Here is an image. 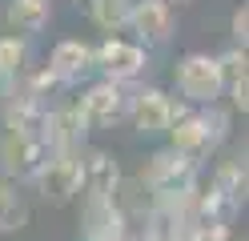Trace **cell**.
Here are the masks:
<instances>
[{
    "label": "cell",
    "mask_w": 249,
    "mask_h": 241,
    "mask_svg": "<svg viewBox=\"0 0 249 241\" xmlns=\"http://www.w3.org/2000/svg\"><path fill=\"white\" fill-rule=\"evenodd\" d=\"M173 85L181 93L185 105H217L225 96V85H221V73H217V60L209 53H185L173 69Z\"/></svg>",
    "instance_id": "6da1fadb"
},
{
    "label": "cell",
    "mask_w": 249,
    "mask_h": 241,
    "mask_svg": "<svg viewBox=\"0 0 249 241\" xmlns=\"http://www.w3.org/2000/svg\"><path fill=\"white\" fill-rule=\"evenodd\" d=\"M141 185H145L149 197H181V193L197 189V165L165 145V149H157L149 157V165L141 173Z\"/></svg>",
    "instance_id": "7a4b0ae2"
},
{
    "label": "cell",
    "mask_w": 249,
    "mask_h": 241,
    "mask_svg": "<svg viewBox=\"0 0 249 241\" xmlns=\"http://www.w3.org/2000/svg\"><path fill=\"white\" fill-rule=\"evenodd\" d=\"M129 89L117 85V80H97V85H89L81 96H76V117H81V125L89 129H113L117 121L129 117Z\"/></svg>",
    "instance_id": "3957f363"
},
{
    "label": "cell",
    "mask_w": 249,
    "mask_h": 241,
    "mask_svg": "<svg viewBox=\"0 0 249 241\" xmlns=\"http://www.w3.org/2000/svg\"><path fill=\"white\" fill-rule=\"evenodd\" d=\"M92 69L101 73V80H117V85H129L149 69V53L137 40L124 37H105L92 48Z\"/></svg>",
    "instance_id": "277c9868"
},
{
    "label": "cell",
    "mask_w": 249,
    "mask_h": 241,
    "mask_svg": "<svg viewBox=\"0 0 249 241\" xmlns=\"http://www.w3.org/2000/svg\"><path fill=\"white\" fill-rule=\"evenodd\" d=\"M185 109H189V105L173 101L165 89H137V93L129 96V121H133V129H137L141 137H161V133H169V125H173Z\"/></svg>",
    "instance_id": "5b68a950"
},
{
    "label": "cell",
    "mask_w": 249,
    "mask_h": 241,
    "mask_svg": "<svg viewBox=\"0 0 249 241\" xmlns=\"http://www.w3.org/2000/svg\"><path fill=\"white\" fill-rule=\"evenodd\" d=\"M33 185L36 193L49 205H69L81 197V153H60L49 157L44 165L33 173Z\"/></svg>",
    "instance_id": "8992f818"
},
{
    "label": "cell",
    "mask_w": 249,
    "mask_h": 241,
    "mask_svg": "<svg viewBox=\"0 0 249 241\" xmlns=\"http://www.w3.org/2000/svg\"><path fill=\"white\" fill-rule=\"evenodd\" d=\"M49 161V149L40 141L17 133V129L0 125V177H12V181H33V173Z\"/></svg>",
    "instance_id": "52a82bcc"
},
{
    "label": "cell",
    "mask_w": 249,
    "mask_h": 241,
    "mask_svg": "<svg viewBox=\"0 0 249 241\" xmlns=\"http://www.w3.org/2000/svg\"><path fill=\"white\" fill-rule=\"evenodd\" d=\"M124 28L137 32V44L141 48L165 44V40H173V32H177V12H173V4H165V0H133L129 24Z\"/></svg>",
    "instance_id": "ba28073f"
},
{
    "label": "cell",
    "mask_w": 249,
    "mask_h": 241,
    "mask_svg": "<svg viewBox=\"0 0 249 241\" xmlns=\"http://www.w3.org/2000/svg\"><path fill=\"white\" fill-rule=\"evenodd\" d=\"M169 149L181 153V157H189L193 165H197V161H205L209 153H217V145L209 141V129H205V121H201V112L185 109L181 117L169 125Z\"/></svg>",
    "instance_id": "9c48e42d"
},
{
    "label": "cell",
    "mask_w": 249,
    "mask_h": 241,
    "mask_svg": "<svg viewBox=\"0 0 249 241\" xmlns=\"http://www.w3.org/2000/svg\"><path fill=\"white\" fill-rule=\"evenodd\" d=\"M49 73L60 80V85H76L89 69H92V44H85L81 37H65V40H56L53 44V53H49Z\"/></svg>",
    "instance_id": "30bf717a"
},
{
    "label": "cell",
    "mask_w": 249,
    "mask_h": 241,
    "mask_svg": "<svg viewBox=\"0 0 249 241\" xmlns=\"http://www.w3.org/2000/svg\"><path fill=\"white\" fill-rule=\"evenodd\" d=\"M121 185V165L108 149H81V193H97V197H113Z\"/></svg>",
    "instance_id": "8fae6325"
},
{
    "label": "cell",
    "mask_w": 249,
    "mask_h": 241,
    "mask_svg": "<svg viewBox=\"0 0 249 241\" xmlns=\"http://www.w3.org/2000/svg\"><path fill=\"white\" fill-rule=\"evenodd\" d=\"M28 225V193L20 181L0 177V233H17Z\"/></svg>",
    "instance_id": "7c38bea8"
},
{
    "label": "cell",
    "mask_w": 249,
    "mask_h": 241,
    "mask_svg": "<svg viewBox=\"0 0 249 241\" xmlns=\"http://www.w3.org/2000/svg\"><path fill=\"white\" fill-rule=\"evenodd\" d=\"M4 16H8V28H12V32L28 37V32H40L44 24H49L53 4H49V0H8Z\"/></svg>",
    "instance_id": "4fadbf2b"
},
{
    "label": "cell",
    "mask_w": 249,
    "mask_h": 241,
    "mask_svg": "<svg viewBox=\"0 0 249 241\" xmlns=\"http://www.w3.org/2000/svg\"><path fill=\"white\" fill-rule=\"evenodd\" d=\"M24 60H28V44H24V37H0V93L20 80V73L28 69Z\"/></svg>",
    "instance_id": "5bb4252c"
},
{
    "label": "cell",
    "mask_w": 249,
    "mask_h": 241,
    "mask_svg": "<svg viewBox=\"0 0 249 241\" xmlns=\"http://www.w3.org/2000/svg\"><path fill=\"white\" fill-rule=\"evenodd\" d=\"M85 8H89V20L97 24L101 32H121L124 24H129V8L133 4H124V0H85Z\"/></svg>",
    "instance_id": "9a60e30c"
},
{
    "label": "cell",
    "mask_w": 249,
    "mask_h": 241,
    "mask_svg": "<svg viewBox=\"0 0 249 241\" xmlns=\"http://www.w3.org/2000/svg\"><path fill=\"white\" fill-rule=\"evenodd\" d=\"M217 60V73H221V85L233 89V85H249V60H245V48H225L221 56H213Z\"/></svg>",
    "instance_id": "2e32d148"
},
{
    "label": "cell",
    "mask_w": 249,
    "mask_h": 241,
    "mask_svg": "<svg viewBox=\"0 0 249 241\" xmlns=\"http://www.w3.org/2000/svg\"><path fill=\"white\" fill-rule=\"evenodd\" d=\"M201 112V121H205V129H209V141L221 149L225 145V137H229V125H233V112L229 109H221V101L217 105H205V109H197Z\"/></svg>",
    "instance_id": "e0dca14e"
},
{
    "label": "cell",
    "mask_w": 249,
    "mask_h": 241,
    "mask_svg": "<svg viewBox=\"0 0 249 241\" xmlns=\"http://www.w3.org/2000/svg\"><path fill=\"white\" fill-rule=\"evenodd\" d=\"M229 40H233V48H245V40H249V4L245 0L229 16Z\"/></svg>",
    "instance_id": "ac0fdd59"
},
{
    "label": "cell",
    "mask_w": 249,
    "mask_h": 241,
    "mask_svg": "<svg viewBox=\"0 0 249 241\" xmlns=\"http://www.w3.org/2000/svg\"><path fill=\"white\" fill-rule=\"evenodd\" d=\"M165 4H173V0H165ZM177 4H185V0H177Z\"/></svg>",
    "instance_id": "d6986e66"
},
{
    "label": "cell",
    "mask_w": 249,
    "mask_h": 241,
    "mask_svg": "<svg viewBox=\"0 0 249 241\" xmlns=\"http://www.w3.org/2000/svg\"><path fill=\"white\" fill-rule=\"evenodd\" d=\"M72 4H81V0H72Z\"/></svg>",
    "instance_id": "ffe728a7"
},
{
    "label": "cell",
    "mask_w": 249,
    "mask_h": 241,
    "mask_svg": "<svg viewBox=\"0 0 249 241\" xmlns=\"http://www.w3.org/2000/svg\"><path fill=\"white\" fill-rule=\"evenodd\" d=\"M124 4H133V0H124Z\"/></svg>",
    "instance_id": "44dd1931"
}]
</instances>
